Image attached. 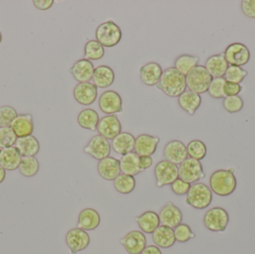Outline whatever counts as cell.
I'll use <instances>...</instances> for the list:
<instances>
[{"label":"cell","instance_id":"2","mask_svg":"<svg viewBox=\"0 0 255 254\" xmlns=\"http://www.w3.org/2000/svg\"><path fill=\"white\" fill-rule=\"evenodd\" d=\"M210 188L219 196L226 197L232 195L238 186L235 173L229 169H220L214 171L210 177Z\"/></svg>","mask_w":255,"mask_h":254},{"label":"cell","instance_id":"38","mask_svg":"<svg viewBox=\"0 0 255 254\" xmlns=\"http://www.w3.org/2000/svg\"><path fill=\"white\" fill-rule=\"evenodd\" d=\"M187 155L190 158L200 161L207 155V147L203 142L199 140H193L187 144Z\"/></svg>","mask_w":255,"mask_h":254},{"label":"cell","instance_id":"52","mask_svg":"<svg viewBox=\"0 0 255 254\" xmlns=\"http://www.w3.org/2000/svg\"><path fill=\"white\" fill-rule=\"evenodd\" d=\"M1 40H2V35H1V31H0V44H1Z\"/></svg>","mask_w":255,"mask_h":254},{"label":"cell","instance_id":"48","mask_svg":"<svg viewBox=\"0 0 255 254\" xmlns=\"http://www.w3.org/2000/svg\"><path fill=\"white\" fill-rule=\"evenodd\" d=\"M33 4L39 10H47L52 7L53 0H33Z\"/></svg>","mask_w":255,"mask_h":254},{"label":"cell","instance_id":"44","mask_svg":"<svg viewBox=\"0 0 255 254\" xmlns=\"http://www.w3.org/2000/svg\"><path fill=\"white\" fill-rule=\"evenodd\" d=\"M226 82V79L224 78H217V79H213L209 89H208V94L216 99L226 98L224 91H223V87H224Z\"/></svg>","mask_w":255,"mask_h":254},{"label":"cell","instance_id":"35","mask_svg":"<svg viewBox=\"0 0 255 254\" xmlns=\"http://www.w3.org/2000/svg\"><path fill=\"white\" fill-rule=\"evenodd\" d=\"M18 169L24 177H34L40 169V164L35 157H22Z\"/></svg>","mask_w":255,"mask_h":254},{"label":"cell","instance_id":"1","mask_svg":"<svg viewBox=\"0 0 255 254\" xmlns=\"http://www.w3.org/2000/svg\"><path fill=\"white\" fill-rule=\"evenodd\" d=\"M157 89L171 98L179 97L187 89L186 76L175 67H169L163 71Z\"/></svg>","mask_w":255,"mask_h":254},{"label":"cell","instance_id":"50","mask_svg":"<svg viewBox=\"0 0 255 254\" xmlns=\"http://www.w3.org/2000/svg\"><path fill=\"white\" fill-rule=\"evenodd\" d=\"M141 254H162V252L157 246H148L145 247Z\"/></svg>","mask_w":255,"mask_h":254},{"label":"cell","instance_id":"42","mask_svg":"<svg viewBox=\"0 0 255 254\" xmlns=\"http://www.w3.org/2000/svg\"><path fill=\"white\" fill-rule=\"evenodd\" d=\"M174 234L175 240L180 243H187L196 237V234L192 231L190 226L186 224H180L174 230Z\"/></svg>","mask_w":255,"mask_h":254},{"label":"cell","instance_id":"46","mask_svg":"<svg viewBox=\"0 0 255 254\" xmlns=\"http://www.w3.org/2000/svg\"><path fill=\"white\" fill-rule=\"evenodd\" d=\"M241 10L247 17L255 19V0H243Z\"/></svg>","mask_w":255,"mask_h":254},{"label":"cell","instance_id":"47","mask_svg":"<svg viewBox=\"0 0 255 254\" xmlns=\"http://www.w3.org/2000/svg\"><path fill=\"white\" fill-rule=\"evenodd\" d=\"M242 89V86L239 84L232 83V82H225L224 87H223V91H224L226 97L238 95Z\"/></svg>","mask_w":255,"mask_h":254},{"label":"cell","instance_id":"14","mask_svg":"<svg viewBox=\"0 0 255 254\" xmlns=\"http://www.w3.org/2000/svg\"><path fill=\"white\" fill-rule=\"evenodd\" d=\"M98 95V88L91 82L79 83L73 89V96L79 104L91 105L95 102Z\"/></svg>","mask_w":255,"mask_h":254},{"label":"cell","instance_id":"31","mask_svg":"<svg viewBox=\"0 0 255 254\" xmlns=\"http://www.w3.org/2000/svg\"><path fill=\"white\" fill-rule=\"evenodd\" d=\"M135 222L139 225L142 232L151 234L160 226L159 215L154 211H146L141 216L135 218Z\"/></svg>","mask_w":255,"mask_h":254},{"label":"cell","instance_id":"8","mask_svg":"<svg viewBox=\"0 0 255 254\" xmlns=\"http://www.w3.org/2000/svg\"><path fill=\"white\" fill-rule=\"evenodd\" d=\"M154 172L156 185L158 188L171 185L175 180L179 178L178 166L165 160L157 163Z\"/></svg>","mask_w":255,"mask_h":254},{"label":"cell","instance_id":"10","mask_svg":"<svg viewBox=\"0 0 255 254\" xmlns=\"http://www.w3.org/2000/svg\"><path fill=\"white\" fill-rule=\"evenodd\" d=\"M85 153L88 154L97 161H102L110 156L112 152V144L109 140L100 135L92 137L85 149Z\"/></svg>","mask_w":255,"mask_h":254},{"label":"cell","instance_id":"20","mask_svg":"<svg viewBox=\"0 0 255 254\" xmlns=\"http://www.w3.org/2000/svg\"><path fill=\"white\" fill-rule=\"evenodd\" d=\"M94 70L95 67L93 63L89 60L83 58L73 64V67L70 69V73L79 83H84L90 82L93 79Z\"/></svg>","mask_w":255,"mask_h":254},{"label":"cell","instance_id":"24","mask_svg":"<svg viewBox=\"0 0 255 254\" xmlns=\"http://www.w3.org/2000/svg\"><path fill=\"white\" fill-rule=\"evenodd\" d=\"M229 67L224 53L212 55L205 62V68L214 79L223 78Z\"/></svg>","mask_w":255,"mask_h":254},{"label":"cell","instance_id":"26","mask_svg":"<svg viewBox=\"0 0 255 254\" xmlns=\"http://www.w3.org/2000/svg\"><path fill=\"white\" fill-rule=\"evenodd\" d=\"M152 240L157 247L161 249H169L176 242L174 230L163 225L159 226L152 233Z\"/></svg>","mask_w":255,"mask_h":254},{"label":"cell","instance_id":"39","mask_svg":"<svg viewBox=\"0 0 255 254\" xmlns=\"http://www.w3.org/2000/svg\"><path fill=\"white\" fill-rule=\"evenodd\" d=\"M248 76V72L242 67L229 66L225 75L224 79L226 82L232 83L241 84Z\"/></svg>","mask_w":255,"mask_h":254},{"label":"cell","instance_id":"34","mask_svg":"<svg viewBox=\"0 0 255 254\" xmlns=\"http://www.w3.org/2000/svg\"><path fill=\"white\" fill-rule=\"evenodd\" d=\"M199 63V58L198 57L184 54L180 55L175 59L174 67L184 76H187L193 68L198 66Z\"/></svg>","mask_w":255,"mask_h":254},{"label":"cell","instance_id":"53","mask_svg":"<svg viewBox=\"0 0 255 254\" xmlns=\"http://www.w3.org/2000/svg\"><path fill=\"white\" fill-rule=\"evenodd\" d=\"M0 152H1V149H0Z\"/></svg>","mask_w":255,"mask_h":254},{"label":"cell","instance_id":"16","mask_svg":"<svg viewBox=\"0 0 255 254\" xmlns=\"http://www.w3.org/2000/svg\"><path fill=\"white\" fill-rule=\"evenodd\" d=\"M121 243L129 254H141L146 247V238L143 233L133 231L121 239Z\"/></svg>","mask_w":255,"mask_h":254},{"label":"cell","instance_id":"36","mask_svg":"<svg viewBox=\"0 0 255 254\" xmlns=\"http://www.w3.org/2000/svg\"><path fill=\"white\" fill-rule=\"evenodd\" d=\"M114 186L118 192L127 195L133 192L135 189L136 180L133 176L121 174L114 180Z\"/></svg>","mask_w":255,"mask_h":254},{"label":"cell","instance_id":"23","mask_svg":"<svg viewBox=\"0 0 255 254\" xmlns=\"http://www.w3.org/2000/svg\"><path fill=\"white\" fill-rule=\"evenodd\" d=\"M22 158L16 147L12 146L1 149L0 152V166L5 171H14L19 168Z\"/></svg>","mask_w":255,"mask_h":254},{"label":"cell","instance_id":"9","mask_svg":"<svg viewBox=\"0 0 255 254\" xmlns=\"http://www.w3.org/2000/svg\"><path fill=\"white\" fill-rule=\"evenodd\" d=\"M224 55L229 66L240 67L248 64L251 58L249 48L241 43H234L228 46Z\"/></svg>","mask_w":255,"mask_h":254},{"label":"cell","instance_id":"12","mask_svg":"<svg viewBox=\"0 0 255 254\" xmlns=\"http://www.w3.org/2000/svg\"><path fill=\"white\" fill-rule=\"evenodd\" d=\"M65 240L71 254H76L85 250L91 243L88 233L79 228L68 231Z\"/></svg>","mask_w":255,"mask_h":254},{"label":"cell","instance_id":"30","mask_svg":"<svg viewBox=\"0 0 255 254\" xmlns=\"http://www.w3.org/2000/svg\"><path fill=\"white\" fill-rule=\"evenodd\" d=\"M15 145L22 157H35L40 151V143L33 135L17 138Z\"/></svg>","mask_w":255,"mask_h":254},{"label":"cell","instance_id":"49","mask_svg":"<svg viewBox=\"0 0 255 254\" xmlns=\"http://www.w3.org/2000/svg\"><path fill=\"white\" fill-rule=\"evenodd\" d=\"M153 164V159L151 156L139 157V167L142 171L150 168Z\"/></svg>","mask_w":255,"mask_h":254},{"label":"cell","instance_id":"33","mask_svg":"<svg viewBox=\"0 0 255 254\" xmlns=\"http://www.w3.org/2000/svg\"><path fill=\"white\" fill-rule=\"evenodd\" d=\"M77 120L79 125L84 129L96 131L100 122V116L94 109L87 108L79 113Z\"/></svg>","mask_w":255,"mask_h":254},{"label":"cell","instance_id":"37","mask_svg":"<svg viewBox=\"0 0 255 254\" xmlns=\"http://www.w3.org/2000/svg\"><path fill=\"white\" fill-rule=\"evenodd\" d=\"M105 48L97 40H91L85 46V58L89 61H98L105 55Z\"/></svg>","mask_w":255,"mask_h":254},{"label":"cell","instance_id":"25","mask_svg":"<svg viewBox=\"0 0 255 254\" xmlns=\"http://www.w3.org/2000/svg\"><path fill=\"white\" fill-rule=\"evenodd\" d=\"M101 222L100 213L92 208L84 209L79 213L78 227L84 231H94Z\"/></svg>","mask_w":255,"mask_h":254},{"label":"cell","instance_id":"41","mask_svg":"<svg viewBox=\"0 0 255 254\" xmlns=\"http://www.w3.org/2000/svg\"><path fill=\"white\" fill-rule=\"evenodd\" d=\"M223 107L229 113H238L244 108V101L239 95L226 97L223 100Z\"/></svg>","mask_w":255,"mask_h":254},{"label":"cell","instance_id":"11","mask_svg":"<svg viewBox=\"0 0 255 254\" xmlns=\"http://www.w3.org/2000/svg\"><path fill=\"white\" fill-rule=\"evenodd\" d=\"M99 106L101 111L108 115L124 111L122 97L115 90H107L103 92L99 99Z\"/></svg>","mask_w":255,"mask_h":254},{"label":"cell","instance_id":"15","mask_svg":"<svg viewBox=\"0 0 255 254\" xmlns=\"http://www.w3.org/2000/svg\"><path fill=\"white\" fill-rule=\"evenodd\" d=\"M187 146L179 140H172L165 146L163 149V158L165 161L180 165L187 159Z\"/></svg>","mask_w":255,"mask_h":254},{"label":"cell","instance_id":"3","mask_svg":"<svg viewBox=\"0 0 255 254\" xmlns=\"http://www.w3.org/2000/svg\"><path fill=\"white\" fill-rule=\"evenodd\" d=\"M211 188L203 183H195L187 192L185 203L196 210H204L211 205L213 193Z\"/></svg>","mask_w":255,"mask_h":254},{"label":"cell","instance_id":"19","mask_svg":"<svg viewBox=\"0 0 255 254\" xmlns=\"http://www.w3.org/2000/svg\"><path fill=\"white\" fill-rule=\"evenodd\" d=\"M160 138L149 134H141L135 140L134 151L138 156H151L155 153Z\"/></svg>","mask_w":255,"mask_h":254},{"label":"cell","instance_id":"18","mask_svg":"<svg viewBox=\"0 0 255 254\" xmlns=\"http://www.w3.org/2000/svg\"><path fill=\"white\" fill-rule=\"evenodd\" d=\"M97 169L104 180H115L121 173V161L113 157H108L100 161Z\"/></svg>","mask_w":255,"mask_h":254},{"label":"cell","instance_id":"17","mask_svg":"<svg viewBox=\"0 0 255 254\" xmlns=\"http://www.w3.org/2000/svg\"><path fill=\"white\" fill-rule=\"evenodd\" d=\"M159 219L161 225L175 228L182 222L183 214L179 208L169 201L160 210Z\"/></svg>","mask_w":255,"mask_h":254},{"label":"cell","instance_id":"43","mask_svg":"<svg viewBox=\"0 0 255 254\" xmlns=\"http://www.w3.org/2000/svg\"><path fill=\"white\" fill-rule=\"evenodd\" d=\"M17 116V112L11 106H1L0 107V127L10 126V124Z\"/></svg>","mask_w":255,"mask_h":254},{"label":"cell","instance_id":"4","mask_svg":"<svg viewBox=\"0 0 255 254\" xmlns=\"http://www.w3.org/2000/svg\"><path fill=\"white\" fill-rule=\"evenodd\" d=\"M214 78L208 73L205 67L196 66L186 76L187 87L189 90L196 93L203 94L208 92Z\"/></svg>","mask_w":255,"mask_h":254},{"label":"cell","instance_id":"6","mask_svg":"<svg viewBox=\"0 0 255 254\" xmlns=\"http://www.w3.org/2000/svg\"><path fill=\"white\" fill-rule=\"evenodd\" d=\"M179 178L187 183H195L206 176L200 161L193 158H187L178 167Z\"/></svg>","mask_w":255,"mask_h":254},{"label":"cell","instance_id":"29","mask_svg":"<svg viewBox=\"0 0 255 254\" xmlns=\"http://www.w3.org/2000/svg\"><path fill=\"white\" fill-rule=\"evenodd\" d=\"M135 138L128 132H121L112 140V147L118 155H126L134 149Z\"/></svg>","mask_w":255,"mask_h":254},{"label":"cell","instance_id":"21","mask_svg":"<svg viewBox=\"0 0 255 254\" xmlns=\"http://www.w3.org/2000/svg\"><path fill=\"white\" fill-rule=\"evenodd\" d=\"M163 74V70L160 64L156 62H150L139 69L141 82L148 86H155L160 82Z\"/></svg>","mask_w":255,"mask_h":254},{"label":"cell","instance_id":"45","mask_svg":"<svg viewBox=\"0 0 255 254\" xmlns=\"http://www.w3.org/2000/svg\"><path fill=\"white\" fill-rule=\"evenodd\" d=\"M191 184L178 178L171 184V189L177 195H187L190 190Z\"/></svg>","mask_w":255,"mask_h":254},{"label":"cell","instance_id":"22","mask_svg":"<svg viewBox=\"0 0 255 254\" xmlns=\"http://www.w3.org/2000/svg\"><path fill=\"white\" fill-rule=\"evenodd\" d=\"M10 127L18 138L31 135L34 131L33 116L28 113L18 115Z\"/></svg>","mask_w":255,"mask_h":254},{"label":"cell","instance_id":"7","mask_svg":"<svg viewBox=\"0 0 255 254\" xmlns=\"http://www.w3.org/2000/svg\"><path fill=\"white\" fill-rule=\"evenodd\" d=\"M229 222L228 212L222 207H214L204 216V225L212 232H224Z\"/></svg>","mask_w":255,"mask_h":254},{"label":"cell","instance_id":"5","mask_svg":"<svg viewBox=\"0 0 255 254\" xmlns=\"http://www.w3.org/2000/svg\"><path fill=\"white\" fill-rule=\"evenodd\" d=\"M121 28L113 20L100 24L96 30V38L103 47H115L122 40Z\"/></svg>","mask_w":255,"mask_h":254},{"label":"cell","instance_id":"13","mask_svg":"<svg viewBox=\"0 0 255 254\" xmlns=\"http://www.w3.org/2000/svg\"><path fill=\"white\" fill-rule=\"evenodd\" d=\"M97 131L99 135L113 140L122 131V125L117 115H107L100 119Z\"/></svg>","mask_w":255,"mask_h":254},{"label":"cell","instance_id":"51","mask_svg":"<svg viewBox=\"0 0 255 254\" xmlns=\"http://www.w3.org/2000/svg\"><path fill=\"white\" fill-rule=\"evenodd\" d=\"M6 177L5 170L0 166V183H2L4 181V179Z\"/></svg>","mask_w":255,"mask_h":254},{"label":"cell","instance_id":"32","mask_svg":"<svg viewBox=\"0 0 255 254\" xmlns=\"http://www.w3.org/2000/svg\"><path fill=\"white\" fill-rule=\"evenodd\" d=\"M121 169L123 174L133 177L143 171L139 167V156L133 152L122 157L121 160Z\"/></svg>","mask_w":255,"mask_h":254},{"label":"cell","instance_id":"40","mask_svg":"<svg viewBox=\"0 0 255 254\" xmlns=\"http://www.w3.org/2000/svg\"><path fill=\"white\" fill-rule=\"evenodd\" d=\"M18 137L9 127H0V149L12 147L16 144Z\"/></svg>","mask_w":255,"mask_h":254},{"label":"cell","instance_id":"27","mask_svg":"<svg viewBox=\"0 0 255 254\" xmlns=\"http://www.w3.org/2000/svg\"><path fill=\"white\" fill-rule=\"evenodd\" d=\"M178 105L190 116H193L202 104V97L196 92L186 90L178 99Z\"/></svg>","mask_w":255,"mask_h":254},{"label":"cell","instance_id":"28","mask_svg":"<svg viewBox=\"0 0 255 254\" xmlns=\"http://www.w3.org/2000/svg\"><path fill=\"white\" fill-rule=\"evenodd\" d=\"M92 79L97 88L105 89L112 86L115 82V72L109 66H99L94 70Z\"/></svg>","mask_w":255,"mask_h":254}]
</instances>
